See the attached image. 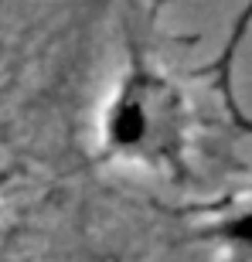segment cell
<instances>
[{
	"mask_svg": "<svg viewBox=\"0 0 252 262\" xmlns=\"http://www.w3.org/2000/svg\"><path fill=\"white\" fill-rule=\"evenodd\" d=\"M99 154L146 174L184 177L194 146V109L167 68L130 48L126 68L99 113Z\"/></svg>",
	"mask_w": 252,
	"mask_h": 262,
	"instance_id": "6da1fadb",
	"label": "cell"
},
{
	"mask_svg": "<svg viewBox=\"0 0 252 262\" xmlns=\"http://www.w3.org/2000/svg\"><path fill=\"white\" fill-rule=\"evenodd\" d=\"M194 235L204 238V242L235 249V252H252V198L239 204H228L225 211L212 214L204 225H198Z\"/></svg>",
	"mask_w": 252,
	"mask_h": 262,
	"instance_id": "7a4b0ae2",
	"label": "cell"
},
{
	"mask_svg": "<svg viewBox=\"0 0 252 262\" xmlns=\"http://www.w3.org/2000/svg\"><path fill=\"white\" fill-rule=\"evenodd\" d=\"M157 4H164V0H157Z\"/></svg>",
	"mask_w": 252,
	"mask_h": 262,
	"instance_id": "3957f363",
	"label": "cell"
}]
</instances>
